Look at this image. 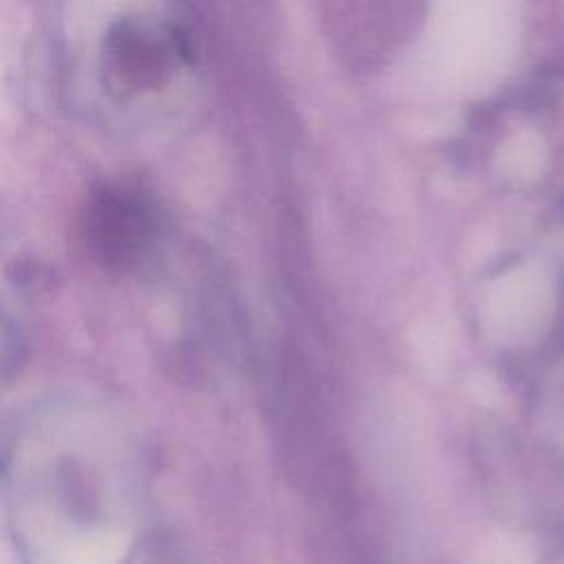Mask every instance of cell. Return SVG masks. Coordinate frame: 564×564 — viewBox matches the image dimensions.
<instances>
[{"mask_svg": "<svg viewBox=\"0 0 564 564\" xmlns=\"http://www.w3.org/2000/svg\"><path fill=\"white\" fill-rule=\"evenodd\" d=\"M141 245V214L126 200L106 198L97 209L93 249L110 269H128Z\"/></svg>", "mask_w": 564, "mask_h": 564, "instance_id": "obj_1", "label": "cell"}]
</instances>
